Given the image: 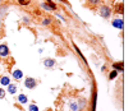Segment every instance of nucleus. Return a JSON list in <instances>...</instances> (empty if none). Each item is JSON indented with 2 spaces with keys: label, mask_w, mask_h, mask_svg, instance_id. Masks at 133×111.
I'll return each mask as SVG.
<instances>
[{
  "label": "nucleus",
  "mask_w": 133,
  "mask_h": 111,
  "mask_svg": "<svg viewBox=\"0 0 133 111\" xmlns=\"http://www.w3.org/2000/svg\"><path fill=\"white\" fill-rule=\"evenodd\" d=\"M98 14L101 15L102 18H109L110 14H112V12H110V9L108 6H101L98 9Z\"/></svg>",
  "instance_id": "f257e3e1"
},
{
  "label": "nucleus",
  "mask_w": 133,
  "mask_h": 111,
  "mask_svg": "<svg viewBox=\"0 0 133 111\" xmlns=\"http://www.w3.org/2000/svg\"><path fill=\"white\" fill-rule=\"evenodd\" d=\"M24 86H26V88L33 90V88L36 87V79H33V78H26V81H24Z\"/></svg>",
  "instance_id": "f03ea898"
},
{
  "label": "nucleus",
  "mask_w": 133,
  "mask_h": 111,
  "mask_svg": "<svg viewBox=\"0 0 133 111\" xmlns=\"http://www.w3.org/2000/svg\"><path fill=\"white\" fill-rule=\"evenodd\" d=\"M112 24H113V27H115V28H119V29H123V27H124V23H123V19H122V18L113 19Z\"/></svg>",
  "instance_id": "7ed1b4c3"
},
{
  "label": "nucleus",
  "mask_w": 133,
  "mask_h": 111,
  "mask_svg": "<svg viewBox=\"0 0 133 111\" xmlns=\"http://www.w3.org/2000/svg\"><path fill=\"white\" fill-rule=\"evenodd\" d=\"M9 55V49L6 45H0V56L2 58H6Z\"/></svg>",
  "instance_id": "20e7f679"
},
{
  "label": "nucleus",
  "mask_w": 133,
  "mask_h": 111,
  "mask_svg": "<svg viewBox=\"0 0 133 111\" xmlns=\"http://www.w3.org/2000/svg\"><path fill=\"white\" fill-rule=\"evenodd\" d=\"M44 65H45L46 68H52L55 65V60L54 59H45L44 60Z\"/></svg>",
  "instance_id": "39448f33"
},
{
  "label": "nucleus",
  "mask_w": 133,
  "mask_h": 111,
  "mask_svg": "<svg viewBox=\"0 0 133 111\" xmlns=\"http://www.w3.org/2000/svg\"><path fill=\"white\" fill-rule=\"evenodd\" d=\"M0 84H2V86H9L10 84V78L6 77V75L2 77V78H0Z\"/></svg>",
  "instance_id": "423d86ee"
},
{
  "label": "nucleus",
  "mask_w": 133,
  "mask_h": 111,
  "mask_svg": "<svg viewBox=\"0 0 133 111\" xmlns=\"http://www.w3.org/2000/svg\"><path fill=\"white\" fill-rule=\"evenodd\" d=\"M12 74H13V78H16V79H20L22 77H23V73H22L19 69H16Z\"/></svg>",
  "instance_id": "0eeeda50"
},
{
  "label": "nucleus",
  "mask_w": 133,
  "mask_h": 111,
  "mask_svg": "<svg viewBox=\"0 0 133 111\" xmlns=\"http://www.w3.org/2000/svg\"><path fill=\"white\" fill-rule=\"evenodd\" d=\"M8 92H9L10 95H14V93L17 92V86H16V84H9V86H8Z\"/></svg>",
  "instance_id": "6e6552de"
},
{
  "label": "nucleus",
  "mask_w": 133,
  "mask_h": 111,
  "mask_svg": "<svg viewBox=\"0 0 133 111\" xmlns=\"http://www.w3.org/2000/svg\"><path fill=\"white\" fill-rule=\"evenodd\" d=\"M18 101H19V104H27V101H28V98H27V96L26 95H19L18 96Z\"/></svg>",
  "instance_id": "1a4fd4ad"
},
{
  "label": "nucleus",
  "mask_w": 133,
  "mask_h": 111,
  "mask_svg": "<svg viewBox=\"0 0 133 111\" xmlns=\"http://www.w3.org/2000/svg\"><path fill=\"white\" fill-rule=\"evenodd\" d=\"M70 110L72 111H78L80 110V106H78V104H77L76 101H72L70 102Z\"/></svg>",
  "instance_id": "9d476101"
},
{
  "label": "nucleus",
  "mask_w": 133,
  "mask_h": 111,
  "mask_svg": "<svg viewBox=\"0 0 133 111\" xmlns=\"http://www.w3.org/2000/svg\"><path fill=\"white\" fill-rule=\"evenodd\" d=\"M113 66H114V69H115V70L123 72V63H119V64H116V63H115V64H114Z\"/></svg>",
  "instance_id": "9b49d317"
},
{
  "label": "nucleus",
  "mask_w": 133,
  "mask_h": 111,
  "mask_svg": "<svg viewBox=\"0 0 133 111\" xmlns=\"http://www.w3.org/2000/svg\"><path fill=\"white\" fill-rule=\"evenodd\" d=\"M41 6H42L44 9H46V10H54V8H52L51 5H48V4H45V3H44Z\"/></svg>",
  "instance_id": "f8f14e48"
},
{
  "label": "nucleus",
  "mask_w": 133,
  "mask_h": 111,
  "mask_svg": "<svg viewBox=\"0 0 133 111\" xmlns=\"http://www.w3.org/2000/svg\"><path fill=\"white\" fill-rule=\"evenodd\" d=\"M28 110H30V111H38V107H37L36 105H31V106L28 107Z\"/></svg>",
  "instance_id": "ddd939ff"
},
{
  "label": "nucleus",
  "mask_w": 133,
  "mask_h": 111,
  "mask_svg": "<svg viewBox=\"0 0 133 111\" xmlns=\"http://www.w3.org/2000/svg\"><path fill=\"white\" fill-rule=\"evenodd\" d=\"M18 3L20 5H27V4H30V0H18Z\"/></svg>",
  "instance_id": "4468645a"
},
{
  "label": "nucleus",
  "mask_w": 133,
  "mask_h": 111,
  "mask_svg": "<svg viewBox=\"0 0 133 111\" xmlns=\"http://www.w3.org/2000/svg\"><path fill=\"white\" fill-rule=\"evenodd\" d=\"M116 75H118V72H116V70L112 72V73H110V79H114V78H115Z\"/></svg>",
  "instance_id": "2eb2a0df"
},
{
  "label": "nucleus",
  "mask_w": 133,
  "mask_h": 111,
  "mask_svg": "<svg viewBox=\"0 0 133 111\" xmlns=\"http://www.w3.org/2000/svg\"><path fill=\"white\" fill-rule=\"evenodd\" d=\"M116 12H119L120 14H122V13H123V4H120L119 6L116 5Z\"/></svg>",
  "instance_id": "dca6fc26"
},
{
  "label": "nucleus",
  "mask_w": 133,
  "mask_h": 111,
  "mask_svg": "<svg viewBox=\"0 0 133 111\" xmlns=\"http://www.w3.org/2000/svg\"><path fill=\"white\" fill-rule=\"evenodd\" d=\"M5 96V91L4 90H2V88H0V98H3Z\"/></svg>",
  "instance_id": "f3484780"
},
{
  "label": "nucleus",
  "mask_w": 133,
  "mask_h": 111,
  "mask_svg": "<svg viewBox=\"0 0 133 111\" xmlns=\"http://www.w3.org/2000/svg\"><path fill=\"white\" fill-rule=\"evenodd\" d=\"M44 24H50V19L49 18H46V19H44V22H42Z\"/></svg>",
  "instance_id": "a211bd4d"
},
{
  "label": "nucleus",
  "mask_w": 133,
  "mask_h": 111,
  "mask_svg": "<svg viewBox=\"0 0 133 111\" xmlns=\"http://www.w3.org/2000/svg\"><path fill=\"white\" fill-rule=\"evenodd\" d=\"M98 1H100V0H90V3H91V4H97Z\"/></svg>",
  "instance_id": "6ab92c4d"
},
{
  "label": "nucleus",
  "mask_w": 133,
  "mask_h": 111,
  "mask_svg": "<svg viewBox=\"0 0 133 111\" xmlns=\"http://www.w3.org/2000/svg\"><path fill=\"white\" fill-rule=\"evenodd\" d=\"M23 20H24V23H28V22H30V19H28V18H23Z\"/></svg>",
  "instance_id": "aec40b11"
}]
</instances>
